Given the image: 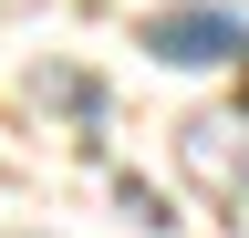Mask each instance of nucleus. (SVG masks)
<instances>
[{"label":"nucleus","instance_id":"nucleus-1","mask_svg":"<svg viewBox=\"0 0 249 238\" xmlns=\"http://www.w3.org/2000/svg\"><path fill=\"white\" fill-rule=\"evenodd\" d=\"M135 52L166 73H239L249 63V11L239 0H166L135 21Z\"/></svg>","mask_w":249,"mask_h":238},{"label":"nucleus","instance_id":"nucleus-2","mask_svg":"<svg viewBox=\"0 0 249 238\" xmlns=\"http://www.w3.org/2000/svg\"><path fill=\"white\" fill-rule=\"evenodd\" d=\"M177 166L197 176L218 207H249V125L239 114H187L177 125Z\"/></svg>","mask_w":249,"mask_h":238},{"label":"nucleus","instance_id":"nucleus-3","mask_svg":"<svg viewBox=\"0 0 249 238\" xmlns=\"http://www.w3.org/2000/svg\"><path fill=\"white\" fill-rule=\"evenodd\" d=\"M31 94H42V104H62V114H83V125L104 114V83H93V73H73V63H42V73H31Z\"/></svg>","mask_w":249,"mask_h":238},{"label":"nucleus","instance_id":"nucleus-4","mask_svg":"<svg viewBox=\"0 0 249 238\" xmlns=\"http://www.w3.org/2000/svg\"><path fill=\"white\" fill-rule=\"evenodd\" d=\"M114 207H124V218H135L145 238H166V228H177V218H166V197H156L145 176H124V166H114Z\"/></svg>","mask_w":249,"mask_h":238},{"label":"nucleus","instance_id":"nucleus-5","mask_svg":"<svg viewBox=\"0 0 249 238\" xmlns=\"http://www.w3.org/2000/svg\"><path fill=\"white\" fill-rule=\"evenodd\" d=\"M21 238H31V228H21Z\"/></svg>","mask_w":249,"mask_h":238}]
</instances>
